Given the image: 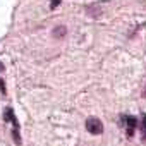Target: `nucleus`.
I'll return each mask as SVG.
<instances>
[{
	"mask_svg": "<svg viewBox=\"0 0 146 146\" xmlns=\"http://www.w3.org/2000/svg\"><path fill=\"white\" fill-rule=\"evenodd\" d=\"M86 129H88L90 134H102V132H103V124H102L100 119L90 117V119L86 120Z\"/></svg>",
	"mask_w": 146,
	"mask_h": 146,
	"instance_id": "nucleus-1",
	"label": "nucleus"
},
{
	"mask_svg": "<svg viewBox=\"0 0 146 146\" xmlns=\"http://www.w3.org/2000/svg\"><path fill=\"white\" fill-rule=\"evenodd\" d=\"M143 131H146V115H143V125H141Z\"/></svg>",
	"mask_w": 146,
	"mask_h": 146,
	"instance_id": "nucleus-6",
	"label": "nucleus"
},
{
	"mask_svg": "<svg viewBox=\"0 0 146 146\" xmlns=\"http://www.w3.org/2000/svg\"><path fill=\"white\" fill-rule=\"evenodd\" d=\"M64 36H67V28H65V26H57V28L53 29V38L60 40V38H64Z\"/></svg>",
	"mask_w": 146,
	"mask_h": 146,
	"instance_id": "nucleus-3",
	"label": "nucleus"
},
{
	"mask_svg": "<svg viewBox=\"0 0 146 146\" xmlns=\"http://www.w3.org/2000/svg\"><path fill=\"white\" fill-rule=\"evenodd\" d=\"M2 70H4V64L0 62V72H2ZM0 91H2V93H5V91H7V90H5V84H4V81H2V79H0Z\"/></svg>",
	"mask_w": 146,
	"mask_h": 146,
	"instance_id": "nucleus-4",
	"label": "nucleus"
},
{
	"mask_svg": "<svg viewBox=\"0 0 146 146\" xmlns=\"http://www.w3.org/2000/svg\"><path fill=\"white\" fill-rule=\"evenodd\" d=\"M58 2H60V0H52V4H50V7H52V9H55V7L58 5Z\"/></svg>",
	"mask_w": 146,
	"mask_h": 146,
	"instance_id": "nucleus-5",
	"label": "nucleus"
},
{
	"mask_svg": "<svg viewBox=\"0 0 146 146\" xmlns=\"http://www.w3.org/2000/svg\"><path fill=\"white\" fill-rule=\"evenodd\" d=\"M122 120H125V122H127V134H129V136H132V134H134V129H136V125H137L136 117H132V115H124V117H122Z\"/></svg>",
	"mask_w": 146,
	"mask_h": 146,
	"instance_id": "nucleus-2",
	"label": "nucleus"
}]
</instances>
